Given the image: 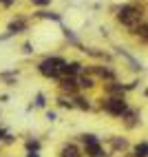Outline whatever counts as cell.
Wrapping results in <instances>:
<instances>
[{
    "mask_svg": "<svg viewBox=\"0 0 148 157\" xmlns=\"http://www.w3.org/2000/svg\"><path fill=\"white\" fill-rule=\"evenodd\" d=\"M80 86H84V89L93 86V80H91V78H82V80H80Z\"/></svg>",
    "mask_w": 148,
    "mask_h": 157,
    "instance_id": "10",
    "label": "cell"
},
{
    "mask_svg": "<svg viewBox=\"0 0 148 157\" xmlns=\"http://www.w3.org/2000/svg\"><path fill=\"white\" fill-rule=\"evenodd\" d=\"M11 2H13V0H5V5H7V7H9V5H11Z\"/></svg>",
    "mask_w": 148,
    "mask_h": 157,
    "instance_id": "14",
    "label": "cell"
},
{
    "mask_svg": "<svg viewBox=\"0 0 148 157\" xmlns=\"http://www.w3.org/2000/svg\"><path fill=\"white\" fill-rule=\"evenodd\" d=\"M36 104H38V106H42V104H44V98H42V95H38V100H36Z\"/></svg>",
    "mask_w": 148,
    "mask_h": 157,
    "instance_id": "12",
    "label": "cell"
},
{
    "mask_svg": "<svg viewBox=\"0 0 148 157\" xmlns=\"http://www.w3.org/2000/svg\"><path fill=\"white\" fill-rule=\"evenodd\" d=\"M80 67H82L80 62H64V67H62L60 71H62V73H66V75L71 78V75H75V73L80 71Z\"/></svg>",
    "mask_w": 148,
    "mask_h": 157,
    "instance_id": "5",
    "label": "cell"
},
{
    "mask_svg": "<svg viewBox=\"0 0 148 157\" xmlns=\"http://www.w3.org/2000/svg\"><path fill=\"white\" fill-rule=\"evenodd\" d=\"M120 20L124 25H128L131 29H137V25H139V11L135 7H124L122 13H120Z\"/></svg>",
    "mask_w": 148,
    "mask_h": 157,
    "instance_id": "3",
    "label": "cell"
},
{
    "mask_svg": "<svg viewBox=\"0 0 148 157\" xmlns=\"http://www.w3.org/2000/svg\"><path fill=\"white\" fill-rule=\"evenodd\" d=\"M62 67H64V60L62 58H47V60L40 62V73L47 75V78H55Z\"/></svg>",
    "mask_w": 148,
    "mask_h": 157,
    "instance_id": "1",
    "label": "cell"
},
{
    "mask_svg": "<svg viewBox=\"0 0 148 157\" xmlns=\"http://www.w3.org/2000/svg\"><path fill=\"white\" fill-rule=\"evenodd\" d=\"M2 135H5V131H2V128H0V137H2Z\"/></svg>",
    "mask_w": 148,
    "mask_h": 157,
    "instance_id": "16",
    "label": "cell"
},
{
    "mask_svg": "<svg viewBox=\"0 0 148 157\" xmlns=\"http://www.w3.org/2000/svg\"><path fill=\"white\" fill-rule=\"evenodd\" d=\"M62 89H64V91H73V89H75V80H73V78L62 80Z\"/></svg>",
    "mask_w": 148,
    "mask_h": 157,
    "instance_id": "8",
    "label": "cell"
},
{
    "mask_svg": "<svg viewBox=\"0 0 148 157\" xmlns=\"http://www.w3.org/2000/svg\"><path fill=\"white\" fill-rule=\"evenodd\" d=\"M33 2H38V5H49L51 0H33Z\"/></svg>",
    "mask_w": 148,
    "mask_h": 157,
    "instance_id": "13",
    "label": "cell"
},
{
    "mask_svg": "<svg viewBox=\"0 0 148 157\" xmlns=\"http://www.w3.org/2000/svg\"><path fill=\"white\" fill-rule=\"evenodd\" d=\"M20 29H25V22H11L9 25V33H18Z\"/></svg>",
    "mask_w": 148,
    "mask_h": 157,
    "instance_id": "9",
    "label": "cell"
},
{
    "mask_svg": "<svg viewBox=\"0 0 148 157\" xmlns=\"http://www.w3.org/2000/svg\"><path fill=\"white\" fill-rule=\"evenodd\" d=\"M27 148H31V151H38V142H29V144H27Z\"/></svg>",
    "mask_w": 148,
    "mask_h": 157,
    "instance_id": "11",
    "label": "cell"
},
{
    "mask_svg": "<svg viewBox=\"0 0 148 157\" xmlns=\"http://www.w3.org/2000/svg\"><path fill=\"white\" fill-rule=\"evenodd\" d=\"M146 153H148V144H146V142H142V144L135 148V157H146Z\"/></svg>",
    "mask_w": 148,
    "mask_h": 157,
    "instance_id": "7",
    "label": "cell"
},
{
    "mask_svg": "<svg viewBox=\"0 0 148 157\" xmlns=\"http://www.w3.org/2000/svg\"><path fill=\"white\" fill-rule=\"evenodd\" d=\"M29 157H40V155H38V153H31V155H29Z\"/></svg>",
    "mask_w": 148,
    "mask_h": 157,
    "instance_id": "15",
    "label": "cell"
},
{
    "mask_svg": "<svg viewBox=\"0 0 148 157\" xmlns=\"http://www.w3.org/2000/svg\"><path fill=\"white\" fill-rule=\"evenodd\" d=\"M82 142L86 144V155L89 157H104V151H102V146H100L95 135H82Z\"/></svg>",
    "mask_w": 148,
    "mask_h": 157,
    "instance_id": "2",
    "label": "cell"
},
{
    "mask_svg": "<svg viewBox=\"0 0 148 157\" xmlns=\"http://www.w3.org/2000/svg\"><path fill=\"white\" fill-rule=\"evenodd\" d=\"M62 157H80V151H78L73 144H69V146L62 148Z\"/></svg>",
    "mask_w": 148,
    "mask_h": 157,
    "instance_id": "6",
    "label": "cell"
},
{
    "mask_svg": "<svg viewBox=\"0 0 148 157\" xmlns=\"http://www.w3.org/2000/svg\"><path fill=\"white\" fill-rule=\"evenodd\" d=\"M104 109H106L111 115H122L126 111V104L122 98H111L108 102H104Z\"/></svg>",
    "mask_w": 148,
    "mask_h": 157,
    "instance_id": "4",
    "label": "cell"
}]
</instances>
